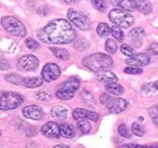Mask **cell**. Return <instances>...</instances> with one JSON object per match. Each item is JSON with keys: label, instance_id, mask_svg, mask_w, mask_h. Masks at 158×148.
Returning <instances> with one entry per match:
<instances>
[{"label": "cell", "instance_id": "8fae6325", "mask_svg": "<svg viewBox=\"0 0 158 148\" xmlns=\"http://www.w3.org/2000/svg\"><path fill=\"white\" fill-rule=\"evenodd\" d=\"M22 114L28 118V119H33V120H40L43 119L44 117V112L40 108L39 106H35V105H31V106H27L23 108Z\"/></svg>", "mask_w": 158, "mask_h": 148}, {"label": "cell", "instance_id": "f1b7e54d", "mask_svg": "<svg viewBox=\"0 0 158 148\" xmlns=\"http://www.w3.org/2000/svg\"><path fill=\"white\" fill-rule=\"evenodd\" d=\"M131 131H133V134H134L135 136H139V137H142L143 134H145L143 128H142L140 124H138V123H134V124L131 125Z\"/></svg>", "mask_w": 158, "mask_h": 148}, {"label": "cell", "instance_id": "8d00e7d4", "mask_svg": "<svg viewBox=\"0 0 158 148\" xmlns=\"http://www.w3.org/2000/svg\"><path fill=\"white\" fill-rule=\"evenodd\" d=\"M148 51L153 55L158 56V43H152L150 46H148Z\"/></svg>", "mask_w": 158, "mask_h": 148}, {"label": "cell", "instance_id": "60d3db41", "mask_svg": "<svg viewBox=\"0 0 158 148\" xmlns=\"http://www.w3.org/2000/svg\"><path fill=\"white\" fill-rule=\"evenodd\" d=\"M61 1H63V2H66V4H74V2H77L79 0H61Z\"/></svg>", "mask_w": 158, "mask_h": 148}, {"label": "cell", "instance_id": "f35d334b", "mask_svg": "<svg viewBox=\"0 0 158 148\" xmlns=\"http://www.w3.org/2000/svg\"><path fill=\"white\" fill-rule=\"evenodd\" d=\"M38 14H39V15H43V16L48 15V14H49V9H48V6H40L39 9H38Z\"/></svg>", "mask_w": 158, "mask_h": 148}, {"label": "cell", "instance_id": "ffe728a7", "mask_svg": "<svg viewBox=\"0 0 158 148\" xmlns=\"http://www.w3.org/2000/svg\"><path fill=\"white\" fill-rule=\"evenodd\" d=\"M5 80L11 83V84H15V85H23L24 84V79L19 75V74L11 73V74H6L5 75Z\"/></svg>", "mask_w": 158, "mask_h": 148}, {"label": "cell", "instance_id": "ba28073f", "mask_svg": "<svg viewBox=\"0 0 158 148\" xmlns=\"http://www.w3.org/2000/svg\"><path fill=\"white\" fill-rule=\"evenodd\" d=\"M67 17L71 21V23H73L77 28L81 29V31H89L91 28V23L90 19L88 18V16H85L83 12L77 11V10H68Z\"/></svg>", "mask_w": 158, "mask_h": 148}, {"label": "cell", "instance_id": "74e56055", "mask_svg": "<svg viewBox=\"0 0 158 148\" xmlns=\"http://www.w3.org/2000/svg\"><path fill=\"white\" fill-rule=\"evenodd\" d=\"M10 68V63L4 60V58H0V69H9Z\"/></svg>", "mask_w": 158, "mask_h": 148}, {"label": "cell", "instance_id": "d6986e66", "mask_svg": "<svg viewBox=\"0 0 158 148\" xmlns=\"http://www.w3.org/2000/svg\"><path fill=\"white\" fill-rule=\"evenodd\" d=\"M106 91L111 95H116V96H119L123 93V88L117 84V83H111V84H107L106 85Z\"/></svg>", "mask_w": 158, "mask_h": 148}, {"label": "cell", "instance_id": "5b68a950", "mask_svg": "<svg viewBox=\"0 0 158 148\" xmlns=\"http://www.w3.org/2000/svg\"><path fill=\"white\" fill-rule=\"evenodd\" d=\"M108 18L113 22L116 26L122 28H129L134 23V16L130 14V11L123 10V9H113L108 14Z\"/></svg>", "mask_w": 158, "mask_h": 148}, {"label": "cell", "instance_id": "6da1fadb", "mask_svg": "<svg viewBox=\"0 0 158 148\" xmlns=\"http://www.w3.org/2000/svg\"><path fill=\"white\" fill-rule=\"evenodd\" d=\"M37 35L43 43L46 44H69L76 39V31L71 22L67 19L57 18L48 23L44 28L37 32Z\"/></svg>", "mask_w": 158, "mask_h": 148}, {"label": "cell", "instance_id": "9a60e30c", "mask_svg": "<svg viewBox=\"0 0 158 148\" xmlns=\"http://www.w3.org/2000/svg\"><path fill=\"white\" fill-rule=\"evenodd\" d=\"M96 79L101 81V83H105V84H111V83H116L117 81V75L114 73H112L111 71H107V69H103V71H100L96 73Z\"/></svg>", "mask_w": 158, "mask_h": 148}, {"label": "cell", "instance_id": "4dcf8cb0", "mask_svg": "<svg viewBox=\"0 0 158 148\" xmlns=\"http://www.w3.org/2000/svg\"><path fill=\"white\" fill-rule=\"evenodd\" d=\"M150 115H151V119L155 123V125L158 126V106H153L150 108Z\"/></svg>", "mask_w": 158, "mask_h": 148}, {"label": "cell", "instance_id": "2e32d148", "mask_svg": "<svg viewBox=\"0 0 158 148\" xmlns=\"http://www.w3.org/2000/svg\"><path fill=\"white\" fill-rule=\"evenodd\" d=\"M67 115H68V111L64 106H60L59 105V106L54 107L52 111H51V117L56 120H64L67 118Z\"/></svg>", "mask_w": 158, "mask_h": 148}, {"label": "cell", "instance_id": "5bb4252c", "mask_svg": "<svg viewBox=\"0 0 158 148\" xmlns=\"http://www.w3.org/2000/svg\"><path fill=\"white\" fill-rule=\"evenodd\" d=\"M73 118L76 120L79 119H89L93 121H98L100 118V115L95 112L88 111V109H83V108H77L73 111Z\"/></svg>", "mask_w": 158, "mask_h": 148}, {"label": "cell", "instance_id": "8992f818", "mask_svg": "<svg viewBox=\"0 0 158 148\" xmlns=\"http://www.w3.org/2000/svg\"><path fill=\"white\" fill-rule=\"evenodd\" d=\"M23 102V97L20 93L12 91L0 92V111L16 109Z\"/></svg>", "mask_w": 158, "mask_h": 148}, {"label": "cell", "instance_id": "30bf717a", "mask_svg": "<svg viewBox=\"0 0 158 148\" xmlns=\"http://www.w3.org/2000/svg\"><path fill=\"white\" fill-rule=\"evenodd\" d=\"M61 74V69L57 64L55 63H48L44 66L43 71H41V78L44 79V81L48 83H52L55 81Z\"/></svg>", "mask_w": 158, "mask_h": 148}, {"label": "cell", "instance_id": "7402d4cb", "mask_svg": "<svg viewBox=\"0 0 158 148\" xmlns=\"http://www.w3.org/2000/svg\"><path fill=\"white\" fill-rule=\"evenodd\" d=\"M77 121H78V123H77V128H78L79 131H80L81 134H88V132H90L91 125H90V123H89L86 119H79Z\"/></svg>", "mask_w": 158, "mask_h": 148}, {"label": "cell", "instance_id": "d4e9b609", "mask_svg": "<svg viewBox=\"0 0 158 148\" xmlns=\"http://www.w3.org/2000/svg\"><path fill=\"white\" fill-rule=\"evenodd\" d=\"M90 1H91L93 6L96 10H99L100 12H105L107 10V4H106L105 0H90Z\"/></svg>", "mask_w": 158, "mask_h": 148}, {"label": "cell", "instance_id": "603a6c76", "mask_svg": "<svg viewBox=\"0 0 158 148\" xmlns=\"http://www.w3.org/2000/svg\"><path fill=\"white\" fill-rule=\"evenodd\" d=\"M51 52L56 56L60 60H68L69 58V52L66 50V49H57V47H52L51 49Z\"/></svg>", "mask_w": 158, "mask_h": 148}, {"label": "cell", "instance_id": "4fadbf2b", "mask_svg": "<svg viewBox=\"0 0 158 148\" xmlns=\"http://www.w3.org/2000/svg\"><path fill=\"white\" fill-rule=\"evenodd\" d=\"M151 58L147 54H135L133 57L127 58V64L129 66H134V67H143L147 66L150 63Z\"/></svg>", "mask_w": 158, "mask_h": 148}, {"label": "cell", "instance_id": "4316f807", "mask_svg": "<svg viewBox=\"0 0 158 148\" xmlns=\"http://www.w3.org/2000/svg\"><path fill=\"white\" fill-rule=\"evenodd\" d=\"M26 46H27V49H29V50H38L40 47L39 43H38L37 40H34L33 38L26 39Z\"/></svg>", "mask_w": 158, "mask_h": 148}, {"label": "cell", "instance_id": "e0dca14e", "mask_svg": "<svg viewBox=\"0 0 158 148\" xmlns=\"http://www.w3.org/2000/svg\"><path fill=\"white\" fill-rule=\"evenodd\" d=\"M60 132H61V136L64 138H73L76 136V130L69 124H61Z\"/></svg>", "mask_w": 158, "mask_h": 148}, {"label": "cell", "instance_id": "83f0119b", "mask_svg": "<svg viewBox=\"0 0 158 148\" xmlns=\"http://www.w3.org/2000/svg\"><path fill=\"white\" fill-rule=\"evenodd\" d=\"M111 33L114 37V39H117L119 41H122L124 39V33H123V31L119 27H112L111 28Z\"/></svg>", "mask_w": 158, "mask_h": 148}, {"label": "cell", "instance_id": "ac0fdd59", "mask_svg": "<svg viewBox=\"0 0 158 148\" xmlns=\"http://www.w3.org/2000/svg\"><path fill=\"white\" fill-rule=\"evenodd\" d=\"M136 10L143 15H148L152 12V5L148 0H136Z\"/></svg>", "mask_w": 158, "mask_h": 148}, {"label": "cell", "instance_id": "d590c367", "mask_svg": "<svg viewBox=\"0 0 158 148\" xmlns=\"http://www.w3.org/2000/svg\"><path fill=\"white\" fill-rule=\"evenodd\" d=\"M80 96H81V98H83L84 101H86V102H89V103H94L93 95H91L90 92H88V91H83Z\"/></svg>", "mask_w": 158, "mask_h": 148}, {"label": "cell", "instance_id": "ab89813d", "mask_svg": "<svg viewBox=\"0 0 158 148\" xmlns=\"http://www.w3.org/2000/svg\"><path fill=\"white\" fill-rule=\"evenodd\" d=\"M133 148H158V145L156 146H134Z\"/></svg>", "mask_w": 158, "mask_h": 148}, {"label": "cell", "instance_id": "484cf974", "mask_svg": "<svg viewBox=\"0 0 158 148\" xmlns=\"http://www.w3.org/2000/svg\"><path fill=\"white\" fill-rule=\"evenodd\" d=\"M105 47H106V51H107L108 54H111V55L117 51V44H116V41H114L113 39H108V40L106 41Z\"/></svg>", "mask_w": 158, "mask_h": 148}, {"label": "cell", "instance_id": "ee69618b", "mask_svg": "<svg viewBox=\"0 0 158 148\" xmlns=\"http://www.w3.org/2000/svg\"><path fill=\"white\" fill-rule=\"evenodd\" d=\"M153 88H155L156 90H158V80L156 81V83H155V84H153Z\"/></svg>", "mask_w": 158, "mask_h": 148}, {"label": "cell", "instance_id": "f546056e", "mask_svg": "<svg viewBox=\"0 0 158 148\" xmlns=\"http://www.w3.org/2000/svg\"><path fill=\"white\" fill-rule=\"evenodd\" d=\"M120 51L125 56H128V57H133V56L135 55L134 49H133L130 45H127V44H123V45L120 46Z\"/></svg>", "mask_w": 158, "mask_h": 148}, {"label": "cell", "instance_id": "d6a6232c", "mask_svg": "<svg viewBox=\"0 0 158 148\" xmlns=\"http://www.w3.org/2000/svg\"><path fill=\"white\" fill-rule=\"evenodd\" d=\"M124 73L127 74H141L142 73V68L140 67H134V66H129L124 69Z\"/></svg>", "mask_w": 158, "mask_h": 148}, {"label": "cell", "instance_id": "b9f144b4", "mask_svg": "<svg viewBox=\"0 0 158 148\" xmlns=\"http://www.w3.org/2000/svg\"><path fill=\"white\" fill-rule=\"evenodd\" d=\"M54 148H68L67 146H64V145H57V146H55Z\"/></svg>", "mask_w": 158, "mask_h": 148}, {"label": "cell", "instance_id": "7c38bea8", "mask_svg": "<svg viewBox=\"0 0 158 148\" xmlns=\"http://www.w3.org/2000/svg\"><path fill=\"white\" fill-rule=\"evenodd\" d=\"M41 132L45 137H49V138H57L61 136V132H60V125L55 121H49L46 123L43 128H41Z\"/></svg>", "mask_w": 158, "mask_h": 148}, {"label": "cell", "instance_id": "e575fe53", "mask_svg": "<svg viewBox=\"0 0 158 148\" xmlns=\"http://www.w3.org/2000/svg\"><path fill=\"white\" fill-rule=\"evenodd\" d=\"M35 97H37V100H39V101H49L50 95L48 92H45V91H39V92L35 93Z\"/></svg>", "mask_w": 158, "mask_h": 148}, {"label": "cell", "instance_id": "44dd1931", "mask_svg": "<svg viewBox=\"0 0 158 148\" xmlns=\"http://www.w3.org/2000/svg\"><path fill=\"white\" fill-rule=\"evenodd\" d=\"M43 83H44V79L43 78H29V79H26L24 80V86L26 88H29V89H32V88H38L40 85H43Z\"/></svg>", "mask_w": 158, "mask_h": 148}, {"label": "cell", "instance_id": "52a82bcc", "mask_svg": "<svg viewBox=\"0 0 158 148\" xmlns=\"http://www.w3.org/2000/svg\"><path fill=\"white\" fill-rule=\"evenodd\" d=\"M100 101L102 105L106 106L108 112L112 114H118L128 107V102L125 100L119 98V97H111V95L108 93H101Z\"/></svg>", "mask_w": 158, "mask_h": 148}, {"label": "cell", "instance_id": "277c9868", "mask_svg": "<svg viewBox=\"0 0 158 148\" xmlns=\"http://www.w3.org/2000/svg\"><path fill=\"white\" fill-rule=\"evenodd\" d=\"M1 26L4 27V29L15 35V37L19 38H23L26 37L27 34V29L24 27V24L21 22L20 19H17L16 17L14 16H5L1 18Z\"/></svg>", "mask_w": 158, "mask_h": 148}, {"label": "cell", "instance_id": "9c48e42d", "mask_svg": "<svg viewBox=\"0 0 158 148\" xmlns=\"http://www.w3.org/2000/svg\"><path fill=\"white\" fill-rule=\"evenodd\" d=\"M39 66V60L33 55H24L22 56L19 62H17V67L20 71L23 72H32L35 71L37 67Z\"/></svg>", "mask_w": 158, "mask_h": 148}, {"label": "cell", "instance_id": "3957f363", "mask_svg": "<svg viewBox=\"0 0 158 148\" xmlns=\"http://www.w3.org/2000/svg\"><path fill=\"white\" fill-rule=\"evenodd\" d=\"M79 86H80V80L77 76H72L57 86L56 97H59L60 100H69L74 96V92L78 90Z\"/></svg>", "mask_w": 158, "mask_h": 148}, {"label": "cell", "instance_id": "7a4b0ae2", "mask_svg": "<svg viewBox=\"0 0 158 148\" xmlns=\"http://www.w3.org/2000/svg\"><path fill=\"white\" fill-rule=\"evenodd\" d=\"M83 64L90 69L91 72L98 73L100 71L111 68L113 66V60L108 55H103V54H94V55L86 56L83 60Z\"/></svg>", "mask_w": 158, "mask_h": 148}, {"label": "cell", "instance_id": "cb8c5ba5", "mask_svg": "<svg viewBox=\"0 0 158 148\" xmlns=\"http://www.w3.org/2000/svg\"><path fill=\"white\" fill-rule=\"evenodd\" d=\"M96 32H98V34H99L100 37H106V35L110 34L111 28L106 23H100L99 26H98V28H96Z\"/></svg>", "mask_w": 158, "mask_h": 148}, {"label": "cell", "instance_id": "7bdbcfd3", "mask_svg": "<svg viewBox=\"0 0 158 148\" xmlns=\"http://www.w3.org/2000/svg\"><path fill=\"white\" fill-rule=\"evenodd\" d=\"M111 1H112L113 4H116V5H118V4L120 2V1H122V0H111Z\"/></svg>", "mask_w": 158, "mask_h": 148}, {"label": "cell", "instance_id": "1f68e13d", "mask_svg": "<svg viewBox=\"0 0 158 148\" xmlns=\"http://www.w3.org/2000/svg\"><path fill=\"white\" fill-rule=\"evenodd\" d=\"M118 132L120 136H123V137H125V138H129V137H130V132H129V130H128L125 124H120V125H119Z\"/></svg>", "mask_w": 158, "mask_h": 148}, {"label": "cell", "instance_id": "f6af8a7d", "mask_svg": "<svg viewBox=\"0 0 158 148\" xmlns=\"http://www.w3.org/2000/svg\"><path fill=\"white\" fill-rule=\"evenodd\" d=\"M0 135H1V132H0Z\"/></svg>", "mask_w": 158, "mask_h": 148}, {"label": "cell", "instance_id": "836d02e7", "mask_svg": "<svg viewBox=\"0 0 158 148\" xmlns=\"http://www.w3.org/2000/svg\"><path fill=\"white\" fill-rule=\"evenodd\" d=\"M145 34V32H143V29L142 28H134L133 31H130V33H129V35L131 38H142V35Z\"/></svg>", "mask_w": 158, "mask_h": 148}]
</instances>
